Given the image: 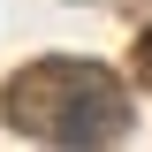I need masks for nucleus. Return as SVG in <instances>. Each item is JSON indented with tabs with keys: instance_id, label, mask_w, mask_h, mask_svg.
Returning a JSON list of instances; mask_svg holds the SVG:
<instances>
[{
	"instance_id": "1",
	"label": "nucleus",
	"mask_w": 152,
	"mask_h": 152,
	"mask_svg": "<svg viewBox=\"0 0 152 152\" xmlns=\"http://www.w3.org/2000/svg\"><path fill=\"white\" fill-rule=\"evenodd\" d=\"M15 91L53 99L46 114H38V107H15L38 137H69V145H76V137H107L114 122H122V91H114V76H107V69H84V61H46V69L15 76Z\"/></svg>"
}]
</instances>
